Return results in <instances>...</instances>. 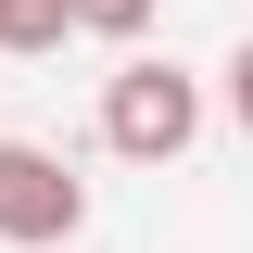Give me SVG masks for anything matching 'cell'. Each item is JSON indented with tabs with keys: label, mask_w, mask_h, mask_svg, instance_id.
<instances>
[{
	"label": "cell",
	"mask_w": 253,
	"mask_h": 253,
	"mask_svg": "<svg viewBox=\"0 0 253 253\" xmlns=\"http://www.w3.org/2000/svg\"><path fill=\"white\" fill-rule=\"evenodd\" d=\"M76 38V0H0V51H63Z\"/></svg>",
	"instance_id": "3957f363"
},
{
	"label": "cell",
	"mask_w": 253,
	"mask_h": 253,
	"mask_svg": "<svg viewBox=\"0 0 253 253\" xmlns=\"http://www.w3.org/2000/svg\"><path fill=\"white\" fill-rule=\"evenodd\" d=\"M89 228V177L38 139H0V253H63Z\"/></svg>",
	"instance_id": "7a4b0ae2"
},
{
	"label": "cell",
	"mask_w": 253,
	"mask_h": 253,
	"mask_svg": "<svg viewBox=\"0 0 253 253\" xmlns=\"http://www.w3.org/2000/svg\"><path fill=\"white\" fill-rule=\"evenodd\" d=\"M190 139H203V76L126 51L114 76H101V152H126V165H177Z\"/></svg>",
	"instance_id": "6da1fadb"
},
{
	"label": "cell",
	"mask_w": 253,
	"mask_h": 253,
	"mask_svg": "<svg viewBox=\"0 0 253 253\" xmlns=\"http://www.w3.org/2000/svg\"><path fill=\"white\" fill-rule=\"evenodd\" d=\"M228 114H241V139H253V38L228 51Z\"/></svg>",
	"instance_id": "5b68a950"
},
{
	"label": "cell",
	"mask_w": 253,
	"mask_h": 253,
	"mask_svg": "<svg viewBox=\"0 0 253 253\" xmlns=\"http://www.w3.org/2000/svg\"><path fill=\"white\" fill-rule=\"evenodd\" d=\"M152 26V0H76V38H139Z\"/></svg>",
	"instance_id": "277c9868"
}]
</instances>
